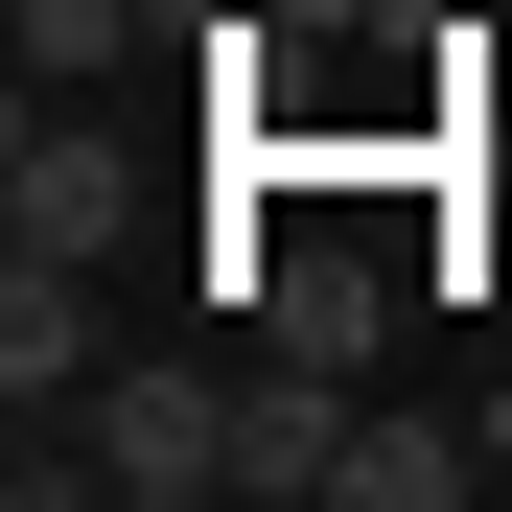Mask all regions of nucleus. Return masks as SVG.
Wrapping results in <instances>:
<instances>
[{"label": "nucleus", "mask_w": 512, "mask_h": 512, "mask_svg": "<svg viewBox=\"0 0 512 512\" xmlns=\"http://www.w3.org/2000/svg\"><path fill=\"white\" fill-rule=\"evenodd\" d=\"M233 419H256V373H94V466L140 489V512H233Z\"/></svg>", "instance_id": "obj_1"}, {"label": "nucleus", "mask_w": 512, "mask_h": 512, "mask_svg": "<svg viewBox=\"0 0 512 512\" xmlns=\"http://www.w3.org/2000/svg\"><path fill=\"white\" fill-rule=\"evenodd\" d=\"M117 140H70V94H24V140H0V256H117Z\"/></svg>", "instance_id": "obj_2"}, {"label": "nucleus", "mask_w": 512, "mask_h": 512, "mask_svg": "<svg viewBox=\"0 0 512 512\" xmlns=\"http://www.w3.org/2000/svg\"><path fill=\"white\" fill-rule=\"evenodd\" d=\"M350 466V373H303V350H256V419H233V512H280Z\"/></svg>", "instance_id": "obj_3"}, {"label": "nucleus", "mask_w": 512, "mask_h": 512, "mask_svg": "<svg viewBox=\"0 0 512 512\" xmlns=\"http://www.w3.org/2000/svg\"><path fill=\"white\" fill-rule=\"evenodd\" d=\"M94 256H0V396H94Z\"/></svg>", "instance_id": "obj_4"}, {"label": "nucleus", "mask_w": 512, "mask_h": 512, "mask_svg": "<svg viewBox=\"0 0 512 512\" xmlns=\"http://www.w3.org/2000/svg\"><path fill=\"white\" fill-rule=\"evenodd\" d=\"M489 489V419H350V466H326V512H466Z\"/></svg>", "instance_id": "obj_5"}, {"label": "nucleus", "mask_w": 512, "mask_h": 512, "mask_svg": "<svg viewBox=\"0 0 512 512\" xmlns=\"http://www.w3.org/2000/svg\"><path fill=\"white\" fill-rule=\"evenodd\" d=\"M0 47H24V94H94L117 47H163L140 0H0Z\"/></svg>", "instance_id": "obj_6"}, {"label": "nucleus", "mask_w": 512, "mask_h": 512, "mask_svg": "<svg viewBox=\"0 0 512 512\" xmlns=\"http://www.w3.org/2000/svg\"><path fill=\"white\" fill-rule=\"evenodd\" d=\"M280 47H350V24H419V0H256Z\"/></svg>", "instance_id": "obj_7"}, {"label": "nucleus", "mask_w": 512, "mask_h": 512, "mask_svg": "<svg viewBox=\"0 0 512 512\" xmlns=\"http://www.w3.org/2000/svg\"><path fill=\"white\" fill-rule=\"evenodd\" d=\"M489 489H512V396H489Z\"/></svg>", "instance_id": "obj_8"}]
</instances>
